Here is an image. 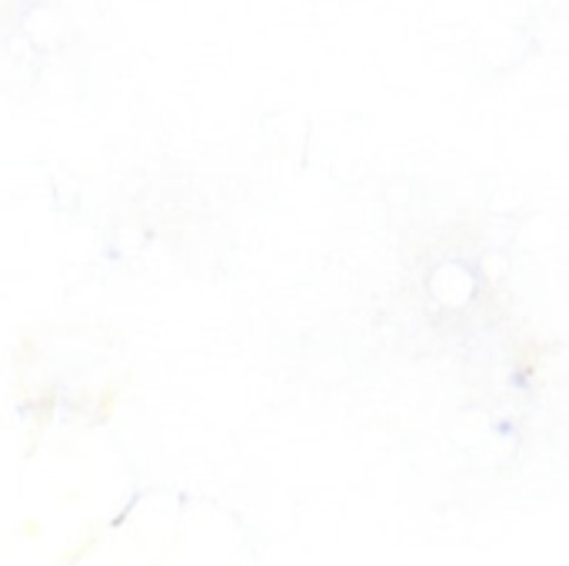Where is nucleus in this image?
Masks as SVG:
<instances>
[]
</instances>
